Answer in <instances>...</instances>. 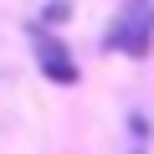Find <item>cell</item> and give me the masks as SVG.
Listing matches in <instances>:
<instances>
[{
	"instance_id": "4",
	"label": "cell",
	"mask_w": 154,
	"mask_h": 154,
	"mask_svg": "<svg viewBox=\"0 0 154 154\" xmlns=\"http://www.w3.org/2000/svg\"><path fill=\"white\" fill-rule=\"evenodd\" d=\"M134 154H144V149H134Z\"/></svg>"
},
{
	"instance_id": "2",
	"label": "cell",
	"mask_w": 154,
	"mask_h": 154,
	"mask_svg": "<svg viewBox=\"0 0 154 154\" xmlns=\"http://www.w3.org/2000/svg\"><path fill=\"white\" fill-rule=\"evenodd\" d=\"M26 41H31V57H36V67H41V77L46 82H57V88H72L77 77V57H72V46H67V36H57V31H46V26H26Z\"/></svg>"
},
{
	"instance_id": "3",
	"label": "cell",
	"mask_w": 154,
	"mask_h": 154,
	"mask_svg": "<svg viewBox=\"0 0 154 154\" xmlns=\"http://www.w3.org/2000/svg\"><path fill=\"white\" fill-rule=\"evenodd\" d=\"M67 21H72V5H62V0L41 5V16H36V26H46V31H51V26H67Z\"/></svg>"
},
{
	"instance_id": "1",
	"label": "cell",
	"mask_w": 154,
	"mask_h": 154,
	"mask_svg": "<svg viewBox=\"0 0 154 154\" xmlns=\"http://www.w3.org/2000/svg\"><path fill=\"white\" fill-rule=\"evenodd\" d=\"M103 51H118V57L144 62L154 51V5H123L108 21V31H103Z\"/></svg>"
}]
</instances>
